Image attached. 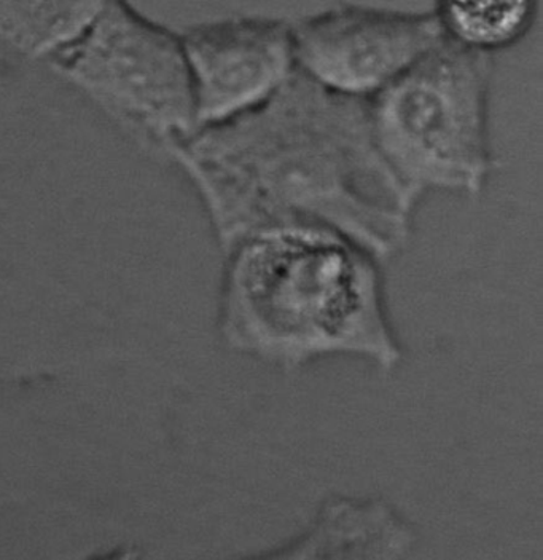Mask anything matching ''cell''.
<instances>
[{
  "instance_id": "1",
  "label": "cell",
  "mask_w": 543,
  "mask_h": 560,
  "mask_svg": "<svg viewBox=\"0 0 543 560\" xmlns=\"http://www.w3.org/2000/svg\"><path fill=\"white\" fill-rule=\"evenodd\" d=\"M226 238L253 211L397 219L413 201L376 151L367 101L295 72L253 113L198 128L169 152Z\"/></svg>"
},
{
  "instance_id": "2",
  "label": "cell",
  "mask_w": 543,
  "mask_h": 560,
  "mask_svg": "<svg viewBox=\"0 0 543 560\" xmlns=\"http://www.w3.org/2000/svg\"><path fill=\"white\" fill-rule=\"evenodd\" d=\"M491 78L489 55L445 37L367 101L376 151L413 198L485 187L494 168Z\"/></svg>"
},
{
  "instance_id": "3",
  "label": "cell",
  "mask_w": 543,
  "mask_h": 560,
  "mask_svg": "<svg viewBox=\"0 0 543 560\" xmlns=\"http://www.w3.org/2000/svg\"><path fill=\"white\" fill-rule=\"evenodd\" d=\"M367 259L320 228L264 229L236 253L226 301L236 322L297 348L326 346L376 312Z\"/></svg>"
},
{
  "instance_id": "4",
  "label": "cell",
  "mask_w": 543,
  "mask_h": 560,
  "mask_svg": "<svg viewBox=\"0 0 543 560\" xmlns=\"http://www.w3.org/2000/svg\"><path fill=\"white\" fill-rule=\"evenodd\" d=\"M47 61L131 133L165 151L198 128L180 36L145 19L127 0H110Z\"/></svg>"
},
{
  "instance_id": "5",
  "label": "cell",
  "mask_w": 543,
  "mask_h": 560,
  "mask_svg": "<svg viewBox=\"0 0 543 560\" xmlns=\"http://www.w3.org/2000/svg\"><path fill=\"white\" fill-rule=\"evenodd\" d=\"M294 30L297 71L335 95L368 101L445 39L435 15L344 5Z\"/></svg>"
},
{
  "instance_id": "6",
  "label": "cell",
  "mask_w": 543,
  "mask_h": 560,
  "mask_svg": "<svg viewBox=\"0 0 543 560\" xmlns=\"http://www.w3.org/2000/svg\"><path fill=\"white\" fill-rule=\"evenodd\" d=\"M180 40L190 69L198 128L253 113L297 72L294 30L282 21H212L190 27Z\"/></svg>"
},
{
  "instance_id": "7",
  "label": "cell",
  "mask_w": 543,
  "mask_h": 560,
  "mask_svg": "<svg viewBox=\"0 0 543 560\" xmlns=\"http://www.w3.org/2000/svg\"><path fill=\"white\" fill-rule=\"evenodd\" d=\"M110 0H0V40L47 59L75 40Z\"/></svg>"
},
{
  "instance_id": "8",
  "label": "cell",
  "mask_w": 543,
  "mask_h": 560,
  "mask_svg": "<svg viewBox=\"0 0 543 560\" xmlns=\"http://www.w3.org/2000/svg\"><path fill=\"white\" fill-rule=\"evenodd\" d=\"M538 10L539 0H437L434 15L448 40L491 57L523 39Z\"/></svg>"
}]
</instances>
